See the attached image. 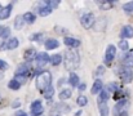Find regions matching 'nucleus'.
Segmentation results:
<instances>
[{"mask_svg":"<svg viewBox=\"0 0 133 116\" xmlns=\"http://www.w3.org/2000/svg\"><path fill=\"white\" fill-rule=\"evenodd\" d=\"M79 63H80V58L76 50L69 49L65 52V67L67 71L74 72V70L79 67Z\"/></svg>","mask_w":133,"mask_h":116,"instance_id":"nucleus-1","label":"nucleus"},{"mask_svg":"<svg viewBox=\"0 0 133 116\" xmlns=\"http://www.w3.org/2000/svg\"><path fill=\"white\" fill-rule=\"evenodd\" d=\"M52 75L49 71H42L38 76H36V88L40 90L42 94H44V92L52 85Z\"/></svg>","mask_w":133,"mask_h":116,"instance_id":"nucleus-2","label":"nucleus"},{"mask_svg":"<svg viewBox=\"0 0 133 116\" xmlns=\"http://www.w3.org/2000/svg\"><path fill=\"white\" fill-rule=\"evenodd\" d=\"M128 101L127 99H120L116 102V105L114 106V116H128Z\"/></svg>","mask_w":133,"mask_h":116,"instance_id":"nucleus-3","label":"nucleus"},{"mask_svg":"<svg viewBox=\"0 0 133 116\" xmlns=\"http://www.w3.org/2000/svg\"><path fill=\"white\" fill-rule=\"evenodd\" d=\"M119 77L122 79L123 83H131L133 80V71L132 69H127V67H122L118 72Z\"/></svg>","mask_w":133,"mask_h":116,"instance_id":"nucleus-4","label":"nucleus"},{"mask_svg":"<svg viewBox=\"0 0 133 116\" xmlns=\"http://www.w3.org/2000/svg\"><path fill=\"white\" fill-rule=\"evenodd\" d=\"M94 22H96V19H94L93 13H85V14L82 16V18H80V23H82V26H83L84 29H90V27L94 25Z\"/></svg>","mask_w":133,"mask_h":116,"instance_id":"nucleus-5","label":"nucleus"},{"mask_svg":"<svg viewBox=\"0 0 133 116\" xmlns=\"http://www.w3.org/2000/svg\"><path fill=\"white\" fill-rule=\"evenodd\" d=\"M35 61H36V65L38 67H44L48 62H50V57L45 53V52H42V53H38L36 57H35Z\"/></svg>","mask_w":133,"mask_h":116,"instance_id":"nucleus-6","label":"nucleus"},{"mask_svg":"<svg viewBox=\"0 0 133 116\" xmlns=\"http://www.w3.org/2000/svg\"><path fill=\"white\" fill-rule=\"evenodd\" d=\"M115 54H116V49H115V45L110 44L107 48H106V52H105V62L107 65L111 63V61L115 58Z\"/></svg>","mask_w":133,"mask_h":116,"instance_id":"nucleus-7","label":"nucleus"},{"mask_svg":"<svg viewBox=\"0 0 133 116\" xmlns=\"http://www.w3.org/2000/svg\"><path fill=\"white\" fill-rule=\"evenodd\" d=\"M30 108H31V116H40L43 114V105H42V102L39 99L34 101L31 103Z\"/></svg>","mask_w":133,"mask_h":116,"instance_id":"nucleus-8","label":"nucleus"},{"mask_svg":"<svg viewBox=\"0 0 133 116\" xmlns=\"http://www.w3.org/2000/svg\"><path fill=\"white\" fill-rule=\"evenodd\" d=\"M103 90V83L99 80V79H97V80H94V83H93V86H92V90H90V93L94 95V94H98V93H101Z\"/></svg>","mask_w":133,"mask_h":116,"instance_id":"nucleus-9","label":"nucleus"},{"mask_svg":"<svg viewBox=\"0 0 133 116\" xmlns=\"http://www.w3.org/2000/svg\"><path fill=\"white\" fill-rule=\"evenodd\" d=\"M120 36L122 39H129V38H133V27L132 26H124L120 31Z\"/></svg>","mask_w":133,"mask_h":116,"instance_id":"nucleus-10","label":"nucleus"},{"mask_svg":"<svg viewBox=\"0 0 133 116\" xmlns=\"http://www.w3.org/2000/svg\"><path fill=\"white\" fill-rule=\"evenodd\" d=\"M63 43H65L70 49H74V48L80 46V41H79L78 39H74V38H65L63 39Z\"/></svg>","mask_w":133,"mask_h":116,"instance_id":"nucleus-11","label":"nucleus"},{"mask_svg":"<svg viewBox=\"0 0 133 116\" xmlns=\"http://www.w3.org/2000/svg\"><path fill=\"white\" fill-rule=\"evenodd\" d=\"M44 45H45V49L46 50H53V49H56V48L59 46V43L56 39H48V40H45Z\"/></svg>","mask_w":133,"mask_h":116,"instance_id":"nucleus-12","label":"nucleus"},{"mask_svg":"<svg viewBox=\"0 0 133 116\" xmlns=\"http://www.w3.org/2000/svg\"><path fill=\"white\" fill-rule=\"evenodd\" d=\"M123 67H127V69L133 67V56L131 53H125V56L123 57Z\"/></svg>","mask_w":133,"mask_h":116,"instance_id":"nucleus-13","label":"nucleus"},{"mask_svg":"<svg viewBox=\"0 0 133 116\" xmlns=\"http://www.w3.org/2000/svg\"><path fill=\"white\" fill-rule=\"evenodd\" d=\"M12 9H13V8H12V4H9V5L1 8V9H0V19H6V18L10 16Z\"/></svg>","mask_w":133,"mask_h":116,"instance_id":"nucleus-14","label":"nucleus"},{"mask_svg":"<svg viewBox=\"0 0 133 116\" xmlns=\"http://www.w3.org/2000/svg\"><path fill=\"white\" fill-rule=\"evenodd\" d=\"M29 71H30V66H29V63H23V65H21V66L17 69L16 75H23V76H27Z\"/></svg>","mask_w":133,"mask_h":116,"instance_id":"nucleus-15","label":"nucleus"},{"mask_svg":"<svg viewBox=\"0 0 133 116\" xmlns=\"http://www.w3.org/2000/svg\"><path fill=\"white\" fill-rule=\"evenodd\" d=\"M109 97H110V93L105 89V90H102L101 93H99V97H98V99H97V102H98V105H102V103H106V101L109 99Z\"/></svg>","mask_w":133,"mask_h":116,"instance_id":"nucleus-16","label":"nucleus"},{"mask_svg":"<svg viewBox=\"0 0 133 116\" xmlns=\"http://www.w3.org/2000/svg\"><path fill=\"white\" fill-rule=\"evenodd\" d=\"M18 39L17 38H12L9 39V40H6V49H9V50H13V49H16L17 46H18Z\"/></svg>","mask_w":133,"mask_h":116,"instance_id":"nucleus-17","label":"nucleus"},{"mask_svg":"<svg viewBox=\"0 0 133 116\" xmlns=\"http://www.w3.org/2000/svg\"><path fill=\"white\" fill-rule=\"evenodd\" d=\"M23 19H25V22H26V23L32 25V23L35 22L36 17H35V14H34L32 12H27V13H25V14H23Z\"/></svg>","mask_w":133,"mask_h":116,"instance_id":"nucleus-18","label":"nucleus"},{"mask_svg":"<svg viewBox=\"0 0 133 116\" xmlns=\"http://www.w3.org/2000/svg\"><path fill=\"white\" fill-rule=\"evenodd\" d=\"M38 12H39V14H40L42 17H45V16H49V14L53 12V9H52L50 6H48V5H45L44 4V6L38 8Z\"/></svg>","mask_w":133,"mask_h":116,"instance_id":"nucleus-19","label":"nucleus"},{"mask_svg":"<svg viewBox=\"0 0 133 116\" xmlns=\"http://www.w3.org/2000/svg\"><path fill=\"white\" fill-rule=\"evenodd\" d=\"M69 83L75 88V86H79V76L75 74V72H70V77H69Z\"/></svg>","mask_w":133,"mask_h":116,"instance_id":"nucleus-20","label":"nucleus"},{"mask_svg":"<svg viewBox=\"0 0 133 116\" xmlns=\"http://www.w3.org/2000/svg\"><path fill=\"white\" fill-rule=\"evenodd\" d=\"M23 25H25L23 16H17L16 19H14V27H16V30H21Z\"/></svg>","mask_w":133,"mask_h":116,"instance_id":"nucleus-21","label":"nucleus"},{"mask_svg":"<svg viewBox=\"0 0 133 116\" xmlns=\"http://www.w3.org/2000/svg\"><path fill=\"white\" fill-rule=\"evenodd\" d=\"M98 5H99L101 9L107 10V9H111V8H112L114 3H112V1H109V0H105V1H98Z\"/></svg>","mask_w":133,"mask_h":116,"instance_id":"nucleus-22","label":"nucleus"},{"mask_svg":"<svg viewBox=\"0 0 133 116\" xmlns=\"http://www.w3.org/2000/svg\"><path fill=\"white\" fill-rule=\"evenodd\" d=\"M71 94H72L71 89H62V90H61V93H59V99H61V101H65V99L70 98V97H71Z\"/></svg>","mask_w":133,"mask_h":116,"instance_id":"nucleus-23","label":"nucleus"},{"mask_svg":"<svg viewBox=\"0 0 133 116\" xmlns=\"http://www.w3.org/2000/svg\"><path fill=\"white\" fill-rule=\"evenodd\" d=\"M61 62H62V56H61V54H53V56L50 57V63H52L53 66H58Z\"/></svg>","mask_w":133,"mask_h":116,"instance_id":"nucleus-24","label":"nucleus"},{"mask_svg":"<svg viewBox=\"0 0 133 116\" xmlns=\"http://www.w3.org/2000/svg\"><path fill=\"white\" fill-rule=\"evenodd\" d=\"M43 95H44L45 99H52V98H53V95H54V88H53V85H50V86L45 90Z\"/></svg>","mask_w":133,"mask_h":116,"instance_id":"nucleus-25","label":"nucleus"},{"mask_svg":"<svg viewBox=\"0 0 133 116\" xmlns=\"http://www.w3.org/2000/svg\"><path fill=\"white\" fill-rule=\"evenodd\" d=\"M9 35H10V30H9V27H6V26L0 27V38L6 39V38H9Z\"/></svg>","mask_w":133,"mask_h":116,"instance_id":"nucleus-26","label":"nucleus"},{"mask_svg":"<svg viewBox=\"0 0 133 116\" xmlns=\"http://www.w3.org/2000/svg\"><path fill=\"white\" fill-rule=\"evenodd\" d=\"M8 88H9V89H13V90H18V89L21 88V84H19L17 80H14V79H13V80H10V81H9Z\"/></svg>","mask_w":133,"mask_h":116,"instance_id":"nucleus-27","label":"nucleus"},{"mask_svg":"<svg viewBox=\"0 0 133 116\" xmlns=\"http://www.w3.org/2000/svg\"><path fill=\"white\" fill-rule=\"evenodd\" d=\"M76 103L79 105V106H87V103H88V98L85 97V95H79L78 97V99H76Z\"/></svg>","mask_w":133,"mask_h":116,"instance_id":"nucleus-28","label":"nucleus"},{"mask_svg":"<svg viewBox=\"0 0 133 116\" xmlns=\"http://www.w3.org/2000/svg\"><path fill=\"white\" fill-rule=\"evenodd\" d=\"M119 48H120L123 52H127V50H128V48H129L128 41H127V40H124V39H123V40H120V41H119Z\"/></svg>","mask_w":133,"mask_h":116,"instance_id":"nucleus-29","label":"nucleus"},{"mask_svg":"<svg viewBox=\"0 0 133 116\" xmlns=\"http://www.w3.org/2000/svg\"><path fill=\"white\" fill-rule=\"evenodd\" d=\"M99 107V111H101V116H107V112H109V107L106 103H102V105H98Z\"/></svg>","mask_w":133,"mask_h":116,"instance_id":"nucleus-30","label":"nucleus"},{"mask_svg":"<svg viewBox=\"0 0 133 116\" xmlns=\"http://www.w3.org/2000/svg\"><path fill=\"white\" fill-rule=\"evenodd\" d=\"M34 56H35V50H34V49H29V50H26V53H25V59H26V61H31Z\"/></svg>","mask_w":133,"mask_h":116,"instance_id":"nucleus-31","label":"nucleus"},{"mask_svg":"<svg viewBox=\"0 0 133 116\" xmlns=\"http://www.w3.org/2000/svg\"><path fill=\"white\" fill-rule=\"evenodd\" d=\"M105 89H106L109 93H115V90L118 89V86H116V84H115V83H112V84H109Z\"/></svg>","mask_w":133,"mask_h":116,"instance_id":"nucleus-32","label":"nucleus"},{"mask_svg":"<svg viewBox=\"0 0 133 116\" xmlns=\"http://www.w3.org/2000/svg\"><path fill=\"white\" fill-rule=\"evenodd\" d=\"M123 9H124V10H125L127 13H132V12H133V1H131V3H127V4H124Z\"/></svg>","mask_w":133,"mask_h":116,"instance_id":"nucleus-33","label":"nucleus"},{"mask_svg":"<svg viewBox=\"0 0 133 116\" xmlns=\"http://www.w3.org/2000/svg\"><path fill=\"white\" fill-rule=\"evenodd\" d=\"M44 4L48 5V6H50L52 9H56L59 5V1H44Z\"/></svg>","mask_w":133,"mask_h":116,"instance_id":"nucleus-34","label":"nucleus"},{"mask_svg":"<svg viewBox=\"0 0 133 116\" xmlns=\"http://www.w3.org/2000/svg\"><path fill=\"white\" fill-rule=\"evenodd\" d=\"M14 80H17L19 84H25L26 80H27V76H23V75H16Z\"/></svg>","mask_w":133,"mask_h":116,"instance_id":"nucleus-35","label":"nucleus"},{"mask_svg":"<svg viewBox=\"0 0 133 116\" xmlns=\"http://www.w3.org/2000/svg\"><path fill=\"white\" fill-rule=\"evenodd\" d=\"M103 72H105V67H103V66H98V67H97V70L94 71V76L103 75Z\"/></svg>","mask_w":133,"mask_h":116,"instance_id":"nucleus-36","label":"nucleus"},{"mask_svg":"<svg viewBox=\"0 0 133 116\" xmlns=\"http://www.w3.org/2000/svg\"><path fill=\"white\" fill-rule=\"evenodd\" d=\"M30 39H31V40H34V41H39V40H42V39H43V34H34Z\"/></svg>","mask_w":133,"mask_h":116,"instance_id":"nucleus-37","label":"nucleus"},{"mask_svg":"<svg viewBox=\"0 0 133 116\" xmlns=\"http://www.w3.org/2000/svg\"><path fill=\"white\" fill-rule=\"evenodd\" d=\"M6 69H8V63H6L5 61L0 59V72L4 71V70H6Z\"/></svg>","mask_w":133,"mask_h":116,"instance_id":"nucleus-38","label":"nucleus"},{"mask_svg":"<svg viewBox=\"0 0 133 116\" xmlns=\"http://www.w3.org/2000/svg\"><path fill=\"white\" fill-rule=\"evenodd\" d=\"M19 105H21V102H19L18 99H16L14 103H12V107H13V108H17V107H19Z\"/></svg>","mask_w":133,"mask_h":116,"instance_id":"nucleus-39","label":"nucleus"},{"mask_svg":"<svg viewBox=\"0 0 133 116\" xmlns=\"http://www.w3.org/2000/svg\"><path fill=\"white\" fill-rule=\"evenodd\" d=\"M78 88H79V90H80V92H83V90H85L87 85H85V84H79V86H78Z\"/></svg>","mask_w":133,"mask_h":116,"instance_id":"nucleus-40","label":"nucleus"},{"mask_svg":"<svg viewBox=\"0 0 133 116\" xmlns=\"http://www.w3.org/2000/svg\"><path fill=\"white\" fill-rule=\"evenodd\" d=\"M16 116H27V114L23 112V111H17V112H16Z\"/></svg>","mask_w":133,"mask_h":116,"instance_id":"nucleus-41","label":"nucleus"},{"mask_svg":"<svg viewBox=\"0 0 133 116\" xmlns=\"http://www.w3.org/2000/svg\"><path fill=\"white\" fill-rule=\"evenodd\" d=\"M0 79H3V74L1 72H0Z\"/></svg>","mask_w":133,"mask_h":116,"instance_id":"nucleus-42","label":"nucleus"},{"mask_svg":"<svg viewBox=\"0 0 133 116\" xmlns=\"http://www.w3.org/2000/svg\"><path fill=\"white\" fill-rule=\"evenodd\" d=\"M0 9H1V6H0Z\"/></svg>","mask_w":133,"mask_h":116,"instance_id":"nucleus-43","label":"nucleus"}]
</instances>
